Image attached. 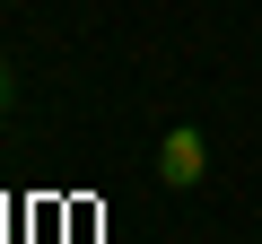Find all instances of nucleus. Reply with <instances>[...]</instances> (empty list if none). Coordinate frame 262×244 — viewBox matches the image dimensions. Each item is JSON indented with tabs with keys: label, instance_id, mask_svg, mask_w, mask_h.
<instances>
[{
	"label": "nucleus",
	"instance_id": "f257e3e1",
	"mask_svg": "<svg viewBox=\"0 0 262 244\" xmlns=\"http://www.w3.org/2000/svg\"><path fill=\"white\" fill-rule=\"evenodd\" d=\"M158 175L166 183H201V131H166L158 140Z\"/></svg>",
	"mask_w": 262,
	"mask_h": 244
},
{
	"label": "nucleus",
	"instance_id": "f03ea898",
	"mask_svg": "<svg viewBox=\"0 0 262 244\" xmlns=\"http://www.w3.org/2000/svg\"><path fill=\"white\" fill-rule=\"evenodd\" d=\"M0 105H9V70H0Z\"/></svg>",
	"mask_w": 262,
	"mask_h": 244
},
{
	"label": "nucleus",
	"instance_id": "7ed1b4c3",
	"mask_svg": "<svg viewBox=\"0 0 262 244\" xmlns=\"http://www.w3.org/2000/svg\"><path fill=\"white\" fill-rule=\"evenodd\" d=\"M0 235H9V218H0Z\"/></svg>",
	"mask_w": 262,
	"mask_h": 244
}]
</instances>
